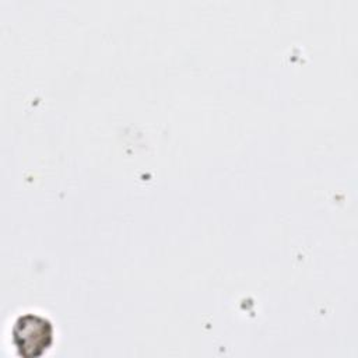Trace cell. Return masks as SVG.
<instances>
[{
    "label": "cell",
    "mask_w": 358,
    "mask_h": 358,
    "mask_svg": "<svg viewBox=\"0 0 358 358\" xmlns=\"http://www.w3.org/2000/svg\"><path fill=\"white\" fill-rule=\"evenodd\" d=\"M52 322L38 313L20 315L11 329L13 344L22 358H38L53 344Z\"/></svg>",
    "instance_id": "obj_1"
}]
</instances>
